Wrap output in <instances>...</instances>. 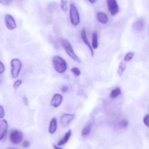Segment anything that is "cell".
I'll return each mask as SVG.
<instances>
[{"label":"cell","instance_id":"obj_1","mask_svg":"<svg viewBox=\"0 0 149 149\" xmlns=\"http://www.w3.org/2000/svg\"><path fill=\"white\" fill-rule=\"evenodd\" d=\"M53 68L58 73L62 74L66 71L67 64L66 61L61 57L54 56L52 58Z\"/></svg>","mask_w":149,"mask_h":149},{"label":"cell","instance_id":"obj_2","mask_svg":"<svg viewBox=\"0 0 149 149\" xmlns=\"http://www.w3.org/2000/svg\"><path fill=\"white\" fill-rule=\"evenodd\" d=\"M60 42L61 45L64 49L65 50L68 56L77 63H80V59L79 58L78 56L74 52V50L70 42L67 39L64 38H60Z\"/></svg>","mask_w":149,"mask_h":149},{"label":"cell","instance_id":"obj_3","mask_svg":"<svg viewBox=\"0 0 149 149\" xmlns=\"http://www.w3.org/2000/svg\"><path fill=\"white\" fill-rule=\"evenodd\" d=\"M11 64V76L14 79H16L18 77L22 69V62L20 59L18 58H14L11 60L10 62Z\"/></svg>","mask_w":149,"mask_h":149},{"label":"cell","instance_id":"obj_4","mask_svg":"<svg viewBox=\"0 0 149 149\" xmlns=\"http://www.w3.org/2000/svg\"><path fill=\"white\" fill-rule=\"evenodd\" d=\"M70 19L71 23L74 26H77L80 23V17L77 7L74 3H72L70 5Z\"/></svg>","mask_w":149,"mask_h":149},{"label":"cell","instance_id":"obj_5","mask_svg":"<svg viewBox=\"0 0 149 149\" xmlns=\"http://www.w3.org/2000/svg\"><path fill=\"white\" fill-rule=\"evenodd\" d=\"M23 137L22 132L17 130H12L10 134V140L15 145L20 143L22 141Z\"/></svg>","mask_w":149,"mask_h":149},{"label":"cell","instance_id":"obj_6","mask_svg":"<svg viewBox=\"0 0 149 149\" xmlns=\"http://www.w3.org/2000/svg\"><path fill=\"white\" fill-rule=\"evenodd\" d=\"M108 10L112 16H115L119 12V5L116 0H107Z\"/></svg>","mask_w":149,"mask_h":149},{"label":"cell","instance_id":"obj_7","mask_svg":"<svg viewBox=\"0 0 149 149\" xmlns=\"http://www.w3.org/2000/svg\"><path fill=\"white\" fill-rule=\"evenodd\" d=\"M5 25L8 29L9 30H13L17 27V24L14 17L9 14L5 15Z\"/></svg>","mask_w":149,"mask_h":149},{"label":"cell","instance_id":"obj_8","mask_svg":"<svg viewBox=\"0 0 149 149\" xmlns=\"http://www.w3.org/2000/svg\"><path fill=\"white\" fill-rule=\"evenodd\" d=\"M75 117V115L73 114L65 113L60 117V123L64 127L68 126Z\"/></svg>","mask_w":149,"mask_h":149},{"label":"cell","instance_id":"obj_9","mask_svg":"<svg viewBox=\"0 0 149 149\" xmlns=\"http://www.w3.org/2000/svg\"><path fill=\"white\" fill-rule=\"evenodd\" d=\"M8 129V123L5 120H0V141L2 140L7 134Z\"/></svg>","mask_w":149,"mask_h":149},{"label":"cell","instance_id":"obj_10","mask_svg":"<svg viewBox=\"0 0 149 149\" xmlns=\"http://www.w3.org/2000/svg\"><path fill=\"white\" fill-rule=\"evenodd\" d=\"M62 101H63L62 95L60 94H55L53 95L51 101V105L54 107H58L62 103Z\"/></svg>","mask_w":149,"mask_h":149},{"label":"cell","instance_id":"obj_11","mask_svg":"<svg viewBox=\"0 0 149 149\" xmlns=\"http://www.w3.org/2000/svg\"><path fill=\"white\" fill-rule=\"evenodd\" d=\"M145 23L144 19L140 18L133 24L132 28L134 30L136 31H141L143 30L145 28Z\"/></svg>","mask_w":149,"mask_h":149},{"label":"cell","instance_id":"obj_12","mask_svg":"<svg viewBox=\"0 0 149 149\" xmlns=\"http://www.w3.org/2000/svg\"><path fill=\"white\" fill-rule=\"evenodd\" d=\"M81 38L82 41L85 43L86 45H87V47H88L89 49H90L92 56H93L94 54L93 49L92 48L90 42H89V41H88V38H87V33L86 32L85 29V28H83L82 30H81Z\"/></svg>","mask_w":149,"mask_h":149},{"label":"cell","instance_id":"obj_13","mask_svg":"<svg viewBox=\"0 0 149 149\" xmlns=\"http://www.w3.org/2000/svg\"><path fill=\"white\" fill-rule=\"evenodd\" d=\"M96 17L98 21L102 24H106L108 22V17L104 12L101 11L98 12L96 15Z\"/></svg>","mask_w":149,"mask_h":149},{"label":"cell","instance_id":"obj_14","mask_svg":"<svg viewBox=\"0 0 149 149\" xmlns=\"http://www.w3.org/2000/svg\"><path fill=\"white\" fill-rule=\"evenodd\" d=\"M92 124L91 123H87L82 129L81 131V135L83 137H86L89 135L92 132Z\"/></svg>","mask_w":149,"mask_h":149},{"label":"cell","instance_id":"obj_15","mask_svg":"<svg viewBox=\"0 0 149 149\" xmlns=\"http://www.w3.org/2000/svg\"><path fill=\"white\" fill-rule=\"evenodd\" d=\"M72 134V131L71 130H69L65 134L64 136V137L62 139H61L59 141L58 143V145L59 146H62L63 145H65L66 144L68 141H69V139H70V137H71V136Z\"/></svg>","mask_w":149,"mask_h":149},{"label":"cell","instance_id":"obj_16","mask_svg":"<svg viewBox=\"0 0 149 149\" xmlns=\"http://www.w3.org/2000/svg\"><path fill=\"white\" fill-rule=\"evenodd\" d=\"M57 127V119L53 118L50 122L49 125V131L50 134H53L56 132Z\"/></svg>","mask_w":149,"mask_h":149},{"label":"cell","instance_id":"obj_17","mask_svg":"<svg viewBox=\"0 0 149 149\" xmlns=\"http://www.w3.org/2000/svg\"><path fill=\"white\" fill-rule=\"evenodd\" d=\"M99 46V41H98V35L97 32H94L92 36V48L93 49H96Z\"/></svg>","mask_w":149,"mask_h":149},{"label":"cell","instance_id":"obj_18","mask_svg":"<svg viewBox=\"0 0 149 149\" xmlns=\"http://www.w3.org/2000/svg\"><path fill=\"white\" fill-rule=\"evenodd\" d=\"M129 126V122L126 119H122L118 122L117 126L119 129L125 130Z\"/></svg>","mask_w":149,"mask_h":149},{"label":"cell","instance_id":"obj_19","mask_svg":"<svg viewBox=\"0 0 149 149\" xmlns=\"http://www.w3.org/2000/svg\"><path fill=\"white\" fill-rule=\"evenodd\" d=\"M121 93L122 91L120 88V87L116 88L111 91L110 95V98L113 99H115L120 96Z\"/></svg>","mask_w":149,"mask_h":149},{"label":"cell","instance_id":"obj_20","mask_svg":"<svg viewBox=\"0 0 149 149\" xmlns=\"http://www.w3.org/2000/svg\"><path fill=\"white\" fill-rule=\"evenodd\" d=\"M126 66L127 65H126V62H123V61L121 62L120 65H119V69L118 70V74L119 76H122L123 72L126 70Z\"/></svg>","mask_w":149,"mask_h":149},{"label":"cell","instance_id":"obj_21","mask_svg":"<svg viewBox=\"0 0 149 149\" xmlns=\"http://www.w3.org/2000/svg\"><path fill=\"white\" fill-rule=\"evenodd\" d=\"M57 8V4L55 3H50L47 7V10L50 13H53Z\"/></svg>","mask_w":149,"mask_h":149},{"label":"cell","instance_id":"obj_22","mask_svg":"<svg viewBox=\"0 0 149 149\" xmlns=\"http://www.w3.org/2000/svg\"><path fill=\"white\" fill-rule=\"evenodd\" d=\"M60 6L61 9L64 12H66L68 10V5H67V0H61Z\"/></svg>","mask_w":149,"mask_h":149},{"label":"cell","instance_id":"obj_23","mask_svg":"<svg viewBox=\"0 0 149 149\" xmlns=\"http://www.w3.org/2000/svg\"><path fill=\"white\" fill-rule=\"evenodd\" d=\"M134 56V53L133 52H129L126 54L124 57V61L125 62H129L131 61Z\"/></svg>","mask_w":149,"mask_h":149},{"label":"cell","instance_id":"obj_24","mask_svg":"<svg viewBox=\"0 0 149 149\" xmlns=\"http://www.w3.org/2000/svg\"><path fill=\"white\" fill-rule=\"evenodd\" d=\"M71 71L72 73L76 77L79 76L81 73L80 69L77 67H73V68H72Z\"/></svg>","mask_w":149,"mask_h":149},{"label":"cell","instance_id":"obj_25","mask_svg":"<svg viewBox=\"0 0 149 149\" xmlns=\"http://www.w3.org/2000/svg\"><path fill=\"white\" fill-rule=\"evenodd\" d=\"M22 80L18 79L13 84V88H14V89H17L21 86V84H22Z\"/></svg>","mask_w":149,"mask_h":149},{"label":"cell","instance_id":"obj_26","mask_svg":"<svg viewBox=\"0 0 149 149\" xmlns=\"http://www.w3.org/2000/svg\"><path fill=\"white\" fill-rule=\"evenodd\" d=\"M12 0H0V3L5 6L10 5L12 2Z\"/></svg>","mask_w":149,"mask_h":149},{"label":"cell","instance_id":"obj_27","mask_svg":"<svg viewBox=\"0 0 149 149\" xmlns=\"http://www.w3.org/2000/svg\"><path fill=\"white\" fill-rule=\"evenodd\" d=\"M5 116V111L3 107L0 105V119H2Z\"/></svg>","mask_w":149,"mask_h":149},{"label":"cell","instance_id":"obj_28","mask_svg":"<svg viewBox=\"0 0 149 149\" xmlns=\"http://www.w3.org/2000/svg\"><path fill=\"white\" fill-rule=\"evenodd\" d=\"M149 115L148 114L145 116H144V119H143V122H144L145 125L148 127H149Z\"/></svg>","mask_w":149,"mask_h":149},{"label":"cell","instance_id":"obj_29","mask_svg":"<svg viewBox=\"0 0 149 149\" xmlns=\"http://www.w3.org/2000/svg\"><path fill=\"white\" fill-rule=\"evenodd\" d=\"M5 71V66L3 63L0 61V74H3Z\"/></svg>","mask_w":149,"mask_h":149},{"label":"cell","instance_id":"obj_30","mask_svg":"<svg viewBox=\"0 0 149 149\" xmlns=\"http://www.w3.org/2000/svg\"><path fill=\"white\" fill-rule=\"evenodd\" d=\"M68 89H69V88H68V86L65 85L61 88V90L62 93H66L68 91Z\"/></svg>","mask_w":149,"mask_h":149},{"label":"cell","instance_id":"obj_31","mask_svg":"<svg viewBox=\"0 0 149 149\" xmlns=\"http://www.w3.org/2000/svg\"><path fill=\"white\" fill-rule=\"evenodd\" d=\"M23 102L24 103L25 106H28L29 105V100H28V98L27 96H24L22 98Z\"/></svg>","mask_w":149,"mask_h":149},{"label":"cell","instance_id":"obj_32","mask_svg":"<svg viewBox=\"0 0 149 149\" xmlns=\"http://www.w3.org/2000/svg\"><path fill=\"white\" fill-rule=\"evenodd\" d=\"M22 146L24 148H29L30 146V143L28 141H25L23 143Z\"/></svg>","mask_w":149,"mask_h":149},{"label":"cell","instance_id":"obj_33","mask_svg":"<svg viewBox=\"0 0 149 149\" xmlns=\"http://www.w3.org/2000/svg\"><path fill=\"white\" fill-rule=\"evenodd\" d=\"M53 148H54V149H63L59 148V147H58L56 145H53Z\"/></svg>","mask_w":149,"mask_h":149},{"label":"cell","instance_id":"obj_34","mask_svg":"<svg viewBox=\"0 0 149 149\" xmlns=\"http://www.w3.org/2000/svg\"><path fill=\"white\" fill-rule=\"evenodd\" d=\"M97 0H88L89 2L91 3H94L96 2Z\"/></svg>","mask_w":149,"mask_h":149}]
</instances>
